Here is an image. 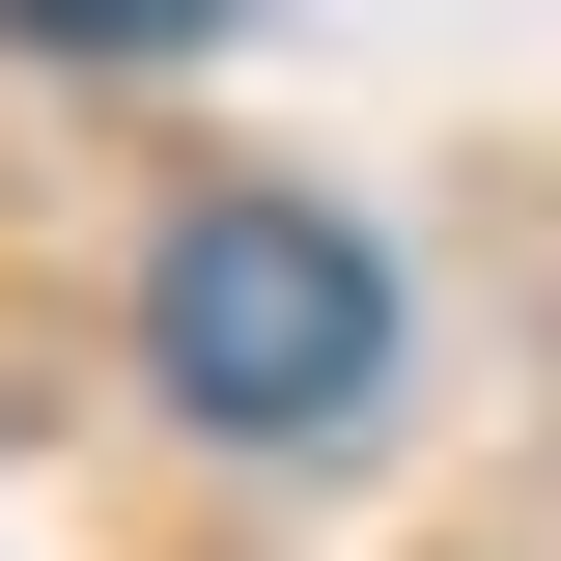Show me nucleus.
<instances>
[{
  "label": "nucleus",
  "mask_w": 561,
  "mask_h": 561,
  "mask_svg": "<svg viewBox=\"0 0 561 561\" xmlns=\"http://www.w3.org/2000/svg\"><path fill=\"white\" fill-rule=\"evenodd\" d=\"M140 365H169L225 449H337V421L393 393V253H365L337 197H197L169 280H140Z\"/></svg>",
  "instance_id": "f257e3e1"
},
{
  "label": "nucleus",
  "mask_w": 561,
  "mask_h": 561,
  "mask_svg": "<svg viewBox=\"0 0 561 561\" xmlns=\"http://www.w3.org/2000/svg\"><path fill=\"white\" fill-rule=\"evenodd\" d=\"M0 28H57V57H169L197 0H0Z\"/></svg>",
  "instance_id": "f03ea898"
}]
</instances>
